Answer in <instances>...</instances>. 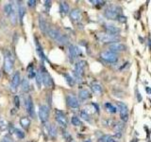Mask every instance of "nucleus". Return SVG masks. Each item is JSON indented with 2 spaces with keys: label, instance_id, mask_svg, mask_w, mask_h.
<instances>
[{
  "label": "nucleus",
  "instance_id": "obj_44",
  "mask_svg": "<svg viewBox=\"0 0 151 142\" xmlns=\"http://www.w3.org/2000/svg\"><path fill=\"white\" fill-rule=\"evenodd\" d=\"M136 92H137V98H138V101H142V97H141V94H140V92L138 90V88L136 89Z\"/></svg>",
  "mask_w": 151,
  "mask_h": 142
},
{
  "label": "nucleus",
  "instance_id": "obj_40",
  "mask_svg": "<svg viewBox=\"0 0 151 142\" xmlns=\"http://www.w3.org/2000/svg\"><path fill=\"white\" fill-rule=\"evenodd\" d=\"M45 7L46 9V12H48V10H50V8H51V1H45Z\"/></svg>",
  "mask_w": 151,
  "mask_h": 142
},
{
  "label": "nucleus",
  "instance_id": "obj_1",
  "mask_svg": "<svg viewBox=\"0 0 151 142\" xmlns=\"http://www.w3.org/2000/svg\"><path fill=\"white\" fill-rule=\"evenodd\" d=\"M120 12L121 9L117 6H110L109 8H107L105 10V16L108 19L111 20H115L120 16Z\"/></svg>",
  "mask_w": 151,
  "mask_h": 142
},
{
  "label": "nucleus",
  "instance_id": "obj_18",
  "mask_svg": "<svg viewBox=\"0 0 151 142\" xmlns=\"http://www.w3.org/2000/svg\"><path fill=\"white\" fill-rule=\"evenodd\" d=\"M105 30L107 31V33L111 34V35H115V36H117L118 33H120V31H121L119 28H117L115 26H111V25H106Z\"/></svg>",
  "mask_w": 151,
  "mask_h": 142
},
{
  "label": "nucleus",
  "instance_id": "obj_25",
  "mask_svg": "<svg viewBox=\"0 0 151 142\" xmlns=\"http://www.w3.org/2000/svg\"><path fill=\"white\" fill-rule=\"evenodd\" d=\"M20 124L21 126H22L24 129L27 130L28 128H30V119L27 118V116H23V118L20 119Z\"/></svg>",
  "mask_w": 151,
  "mask_h": 142
},
{
  "label": "nucleus",
  "instance_id": "obj_15",
  "mask_svg": "<svg viewBox=\"0 0 151 142\" xmlns=\"http://www.w3.org/2000/svg\"><path fill=\"white\" fill-rule=\"evenodd\" d=\"M46 33L48 34L49 37H51L53 40H55L56 42H58L59 39L60 38V36L62 35V33L60 32L59 30H57V28H51V27H49L47 32Z\"/></svg>",
  "mask_w": 151,
  "mask_h": 142
},
{
  "label": "nucleus",
  "instance_id": "obj_30",
  "mask_svg": "<svg viewBox=\"0 0 151 142\" xmlns=\"http://www.w3.org/2000/svg\"><path fill=\"white\" fill-rule=\"evenodd\" d=\"M64 78H65V81H66V83L70 85V86H73V85H75V83H76V80L74 79L73 77L72 76H70L69 74H64Z\"/></svg>",
  "mask_w": 151,
  "mask_h": 142
},
{
  "label": "nucleus",
  "instance_id": "obj_6",
  "mask_svg": "<svg viewBox=\"0 0 151 142\" xmlns=\"http://www.w3.org/2000/svg\"><path fill=\"white\" fill-rule=\"evenodd\" d=\"M116 105L120 112L121 119L123 120L124 122H127L128 120V107L127 106V104H125L124 102L119 101V102H117Z\"/></svg>",
  "mask_w": 151,
  "mask_h": 142
},
{
  "label": "nucleus",
  "instance_id": "obj_32",
  "mask_svg": "<svg viewBox=\"0 0 151 142\" xmlns=\"http://www.w3.org/2000/svg\"><path fill=\"white\" fill-rule=\"evenodd\" d=\"M22 89L24 92L30 91V83H28V81H27V79H26V78L22 81Z\"/></svg>",
  "mask_w": 151,
  "mask_h": 142
},
{
  "label": "nucleus",
  "instance_id": "obj_29",
  "mask_svg": "<svg viewBox=\"0 0 151 142\" xmlns=\"http://www.w3.org/2000/svg\"><path fill=\"white\" fill-rule=\"evenodd\" d=\"M105 108L107 109V111L111 114H115L117 112V108L113 104L110 103V102H107L105 103Z\"/></svg>",
  "mask_w": 151,
  "mask_h": 142
},
{
  "label": "nucleus",
  "instance_id": "obj_9",
  "mask_svg": "<svg viewBox=\"0 0 151 142\" xmlns=\"http://www.w3.org/2000/svg\"><path fill=\"white\" fill-rule=\"evenodd\" d=\"M39 118L43 123L46 122L49 118V108L46 105H40L39 108Z\"/></svg>",
  "mask_w": 151,
  "mask_h": 142
},
{
  "label": "nucleus",
  "instance_id": "obj_10",
  "mask_svg": "<svg viewBox=\"0 0 151 142\" xmlns=\"http://www.w3.org/2000/svg\"><path fill=\"white\" fill-rule=\"evenodd\" d=\"M109 49H110V51L116 53V52H120V51H125L126 49H127V47H126V45L122 44V43L114 42L109 45Z\"/></svg>",
  "mask_w": 151,
  "mask_h": 142
},
{
  "label": "nucleus",
  "instance_id": "obj_11",
  "mask_svg": "<svg viewBox=\"0 0 151 142\" xmlns=\"http://www.w3.org/2000/svg\"><path fill=\"white\" fill-rule=\"evenodd\" d=\"M20 80H21L20 73L18 72V71H16V72L13 74L12 80L10 81V89H12V92H16L17 87L19 86L20 84Z\"/></svg>",
  "mask_w": 151,
  "mask_h": 142
},
{
  "label": "nucleus",
  "instance_id": "obj_45",
  "mask_svg": "<svg viewBox=\"0 0 151 142\" xmlns=\"http://www.w3.org/2000/svg\"><path fill=\"white\" fill-rule=\"evenodd\" d=\"M118 18H119L120 22H126V17H124V16H119Z\"/></svg>",
  "mask_w": 151,
  "mask_h": 142
},
{
  "label": "nucleus",
  "instance_id": "obj_27",
  "mask_svg": "<svg viewBox=\"0 0 151 142\" xmlns=\"http://www.w3.org/2000/svg\"><path fill=\"white\" fill-rule=\"evenodd\" d=\"M9 122L8 120L5 119L4 118L0 116V131H5V130H8L9 128Z\"/></svg>",
  "mask_w": 151,
  "mask_h": 142
},
{
  "label": "nucleus",
  "instance_id": "obj_14",
  "mask_svg": "<svg viewBox=\"0 0 151 142\" xmlns=\"http://www.w3.org/2000/svg\"><path fill=\"white\" fill-rule=\"evenodd\" d=\"M66 102L67 105L71 108H78L80 106V102H78V99L77 97L72 94H68L66 96Z\"/></svg>",
  "mask_w": 151,
  "mask_h": 142
},
{
  "label": "nucleus",
  "instance_id": "obj_12",
  "mask_svg": "<svg viewBox=\"0 0 151 142\" xmlns=\"http://www.w3.org/2000/svg\"><path fill=\"white\" fill-rule=\"evenodd\" d=\"M68 51H69V57H70L71 61H74L78 56L81 55V50L74 45H69Z\"/></svg>",
  "mask_w": 151,
  "mask_h": 142
},
{
  "label": "nucleus",
  "instance_id": "obj_16",
  "mask_svg": "<svg viewBox=\"0 0 151 142\" xmlns=\"http://www.w3.org/2000/svg\"><path fill=\"white\" fill-rule=\"evenodd\" d=\"M69 14H70V18H71V20L73 21L74 23L80 22V19H81V12H80V10H78V9H74V10H72Z\"/></svg>",
  "mask_w": 151,
  "mask_h": 142
},
{
  "label": "nucleus",
  "instance_id": "obj_20",
  "mask_svg": "<svg viewBox=\"0 0 151 142\" xmlns=\"http://www.w3.org/2000/svg\"><path fill=\"white\" fill-rule=\"evenodd\" d=\"M17 12H18V17H19L20 22H22L25 13H26V10H25V7H24L22 2H18V4H17Z\"/></svg>",
  "mask_w": 151,
  "mask_h": 142
},
{
  "label": "nucleus",
  "instance_id": "obj_38",
  "mask_svg": "<svg viewBox=\"0 0 151 142\" xmlns=\"http://www.w3.org/2000/svg\"><path fill=\"white\" fill-rule=\"evenodd\" d=\"M12 4H7V5H5V7H4V12H5L6 15H8V16L10 15V12H12Z\"/></svg>",
  "mask_w": 151,
  "mask_h": 142
},
{
  "label": "nucleus",
  "instance_id": "obj_42",
  "mask_svg": "<svg viewBox=\"0 0 151 142\" xmlns=\"http://www.w3.org/2000/svg\"><path fill=\"white\" fill-rule=\"evenodd\" d=\"M35 5H36L35 0H28V1H27V6L28 7H34Z\"/></svg>",
  "mask_w": 151,
  "mask_h": 142
},
{
  "label": "nucleus",
  "instance_id": "obj_2",
  "mask_svg": "<svg viewBox=\"0 0 151 142\" xmlns=\"http://www.w3.org/2000/svg\"><path fill=\"white\" fill-rule=\"evenodd\" d=\"M85 62L84 61H80L75 65V79L78 81H81L82 76H83L84 72V67H85Z\"/></svg>",
  "mask_w": 151,
  "mask_h": 142
},
{
  "label": "nucleus",
  "instance_id": "obj_8",
  "mask_svg": "<svg viewBox=\"0 0 151 142\" xmlns=\"http://www.w3.org/2000/svg\"><path fill=\"white\" fill-rule=\"evenodd\" d=\"M41 72H42V75H43V83H44V84L45 85V87H47V88L53 87L54 86L53 80H52L51 76L48 74L47 71L45 70L44 65L41 67Z\"/></svg>",
  "mask_w": 151,
  "mask_h": 142
},
{
  "label": "nucleus",
  "instance_id": "obj_31",
  "mask_svg": "<svg viewBox=\"0 0 151 142\" xmlns=\"http://www.w3.org/2000/svg\"><path fill=\"white\" fill-rule=\"evenodd\" d=\"M35 79H36V81H37L38 86L41 87L42 86V83H43V75H42L41 70H39V71H37V72H36Z\"/></svg>",
  "mask_w": 151,
  "mask_h": 142
},
{
  "label": "nucleus",
  "instance_id": "obj_43",
  "mask_svg": "<svg viewBox=\"0 0 151 142\" xmlns=\"http://www.w3.org/2000/svg\"><path fill=\"white\" fill-rule=\"evenodd\" d=\"M1 142H13V141H12V138H10V137H9V136H5V137L2 139Z\"/></svg>",
  "mask_w": 151,
  "mask_h": 142
},
{
  "label": "nucleus",
  "instance_id": "obj_23",
  "mask_svg": "<svg viewBox=\"0 0 151 142\" xmlns=\"http://www.w3.org/2000/svg\"><path fill=\"white\" fill-rule=\"evenodd\" d=\"M39 25H40V28L42 31H44L45 33L47 32V30L49 28V25L44 18H42V17H40V20H39Z\"/></svg>",
  "mask_w": 151,
  "mask_h": 142
},
{
  "label": "nucleus",
  "instance_id": "obj_5",
  "mask_svg": "<svg viewBox=\"0 0 151 142\" xmlns=\"http://www.w3.org/2000/svg\"><path fill=\"white\" fill-rule=\"evenodd\" d=\"M97 39L101 42V43H114L118 40V36H115V35H111L107 32H100L97 34Z\"/></svg>",
  "mask_w": 151,
  "mask_h": 142
},
{
  "label": "nucleus",
  "instance_id": "obj_7",
  "mask_svg": "<svg viewBox=\"0 0 151 142\" xmlns=\"http://www.w3.org/2000/svg\"><path fill=\"white\" fill-rule=\"evenodd\" d=\"M55 119L62 127H64V128L67 127V125H68L67 118H66L65 114L62 111H60V110H58V109L55 110Z\"/></svg>",
  "mask_w": 151,
  "mask_h": 142
},
{
  "label": "nucleus",
  "instance_id": "obj_33",
  "mask_svg": "<svg viewBox=\"0 0 151 142\" xmlns=\"http://www.w3.org/2000/svg\"><path fill=\"white\" fill-rule=\"evenodd\" d=\"M71 121H72V124L75 126H77V127H80L82 125V122H81V120L78 118V116H73L71 119Z\"/></svg>",
  "mask_w": 151,
  "mask_h": 142
},
{
  "label": "nucleus",
  "instance_id": "obj_34",
  "mask_svg": "<svg viewBox=\"0 0 151 142\" xmlns=\"http://www.w3.org/2000/svg\"><path fill=\"white\" fill-rule=\"evenodd\" d=\"M62 136H63L64 139H65L66 142H73V141H74V139H73V137H72V136H71V134H70L69 133H68V132H66V131H63V132H62Z\"/></svg>",
  "mask_w": 151,
  "mask_h": 142
},
{
  "label": "nucleus",
  "instance_id": "obj_26",
  "mask_svg": "<svg viewBox=\"0 0 151 142\" xmlns=\"http://www.w3.org/2000/svg\"><path fill=\"white\" fill-rule=\"evenodd\" d=\"M78 96H80V99L81 101H86V99H88L90 97H91V94H90V92L86 89H82V90H80L78 92Z\"/></svg>",
  "mask_w": 151,
  "mask_h": 142
},
{
  "label": "nucleus",
  "instance_id": "obj_39",
  "mask_svg": "<svg viewBox=\"0 0 151 142\" xmlns=\"http://www.w3.org/2000/svg\"><path fill=\"white\" fill-rule=\"evenodd\" d=\"M19 97L18 96H15L14 97V104H15V107L16 108H19L20 107V103H19Z\"/></svg>",
  "mask_w": 151,
  "mask_h": 142
},
{
  "label": "nucleus",
  "instance_id": "obj_36",
  "mask_svg": "<svg viewBox=\"0 0 151 142\" xmlns=\"http://www.w3.org/2000/svg\"><path fill=\"white\" fill-rule=\"evenodd\" d=\"M101 142H118V140L116 139L115 137H113V136H104L101 139Z\"/></svg>",
  "mask_w": 151,
  "mask_h": 142
},
{
  "label": "nucleus",
  "instance_id": "obj_24",
  "mask_svg": "<svg viewBox=\"0 0 151 142\" xmlns=\"http://www.w3.org/2000/svg\"><path fill=\"white\" fill-rule=\"evenodd\" d=\"M91 88H92V91H93L95 94H96V95H100V94L102 93V91H103L102 86H101V85H100L99 83H93L92 84Z\"/></svg>",
  "mask_w": 151,
  "mask_h": 142
},
{
  "label": "nucleus",
  "instance_id": "obj_21",
  "mask_svg": "<svg viewBox=\"0 0 151 142\" xmlns=\"http://www.w3.org/2000/svg\"><path fill=\"white\" fill-rule=\"evenodd\" d=\"M57 128L54 124H49L47 126V134L48 136L51 137V138H55L57 136Z\"/></svg>",
  "mask_w": 151,
  "mask_h": 142
},
{
  "label": "nucleus",
  "instance_id": "obj_28",
  "mask_svg": "<svg viewBox=\"0 0 151 142\" xmlns=\"http://www.w3.org/2000/svg\"><path fill=\"white\" fill-rule=\"evenodd\" d=\"M27 71V77L30 78V79H33V78H35V76H36V71L34 69L33 65H28Z\"/></svg>",
  "mask_w": 151,
  "mask_h": 142
},
{
  "label": "nucleus",
  "instance_id": "obj_4",
  "mask_svg": "<svg viewBox=\"0 0 151 142\" xmlns=\"http://www.w3.org/2000/svg\"><path fill=\"white\" fill-rule=\"evenodd\" d=\"M100 57H101V59H103L105 62L111 63H114L118 61V55L116 53L111 52L110 50L103 51L101 54H100Z\"/></svg>",
  "mask_w": 151,
  "mask_h": 142
},
{
  "label": "nucleus",
  "instance_id": "obj_22",
  "mask_svg": "<svg viewBox=\"0 0 151 142\" xmlns=\"http://www.w3.org/2000/svg\"><path fill=\"white\" fill-rule=\"evenodd\" d=\"M60 12L62 15H66V14L69 12V5H68L67 2H60Z\"/></svg>",
  "mask_w": 151,
  "mask_h": 142
},
{
  "label": "nucleus",
  "instance_id": "obj_37",
  "mask_svg": "<svg viewBox=\"0 0 151 142\" xmlns=\"http://www.w3.org/2000/svg\"><path fill=\"white\" fill-rule=\"evenodd\" d=\"M14 134H15L16 136H17V137L20 138V139H22V138L25 137V134L21 130L17 129V128H15V130H14Z\"/></svg>",
  "mask_w": 151,
  "mask_h": 142
},
{
  "label": "nucleus",
  "instance_id": "obj_47",
  "mask_svg": "<svg viewBox=\"0 0 151 142\" xmlns=\"http://www.w3.org/2000/svg\"><path fill=\"white\" fill-rule=\"evenodd\" d=\"M28 142H32V141H28Z\"/></svg>",
  "mask_w": 151,
  "mask_h": 142
},
{
  "label": "nucleus",
  "instance_id": "obj_17",
  "mask_svg": "<svg viewBox=\"0 0 151 142\" xmlns=\"http://www.w3.org/2000/svg\"><path fill=\"white\" fill-rule=\"evenodd\" d=\"M12 12L10 13V22L13 25H15L17 23V17H18V12H17V6L14 4V2L12 3Z\"/></svg>",
  "mask_w": 151,
  "mask_h": 142
},
{
  "label": "nucleus",
  "instance_id": "obj_19",
  "mask_svg": "<svg viewBox=\"0 0 151 142\" xmlns=\"http://www.w3.org/2000/svg\"><path fill=\"white\" fill-rule=\"evenodd\" d=\"M35 45H36V51H37L38 55L40 56L42 61H45V60H46L45 55L44 53V50H43V48H42V45H40V43H39L37 38H35Z\"/></svg>",
  "mask_w": 151,
  "mask_h": 142
},
{
  "label": "nucleus",
  "instance_id": "obj_35",
  "mask_svg": "<svg viewBox=\"0 0 151 142\" xmlns=\"http://www.w3.org/2000/svg\"><path fill=\"white\" fill-rule=\"evenodd\" d=\"M80 118H82L86 121H90V115L85 111V110H81L80 112Z\"/></svg>",
  "mask_w": 151,
  "mask_h": 142
},
{
  "label": "nucleus",
  "instance_id": "obj_41",
  "mask_svg": "<svg viewBox=\"0 0 151 142\" xmlns=\"http://www.w3.org/2000/svg\"><path fill=\"white\" fill-rule=\"evenodd\" d=\"M9 131H10V134H14V130H15V128H14V125L13 124H9Z\"/></svg>",
  "mask_w": 151,
  "mask_h": 142
},
{
  "label": "nucleus",
  "instance_id": "obj_3",
  "mask_svg": "<svg viewBox=\"0 0 151 142\" xmlns=\"http://www.w3.org/2000/svg\"><path fill=\"white\" fill-rule=\"evenodd\" d=\"M4 69L7 73H12L13 69V59L10 51H6L4 55Z\"/></svg>",
  "mask_w": 151,
  "mask_h": 142
},
{
  "label": "nucleus",
  "instance_id": "obj_13",
  "mask_svg": "<svg viewBox=\"0 0 151 142\" xmlns=\"http://www.w3.org/2000/svg\"><path fill=\"white\" fill-rule=\"evenodd\" d=\"M26 109H27V114L31 116V118H35L34 105H33V101H32V99L30 96H27V98L26 99Z\"/></svg>",
  "mask_w": 151,
  "mask_h": 142
},
{
  "label": "nucleus",
  "instance_id": "obj_46",
  "mask_svg": "<svg viewBox=\"0 0 151 142\" xmlns=\"http://www.w3.org/2000/svg\"><path fill=\"white\" fill-rule=\"evenodd\" d=\"M146 91H147V93H148V94L151 93V89H150L149 87H146Z\"/></svg>",
  "mask_w": 151,
  "mask_h": 142
}]
</instances>
